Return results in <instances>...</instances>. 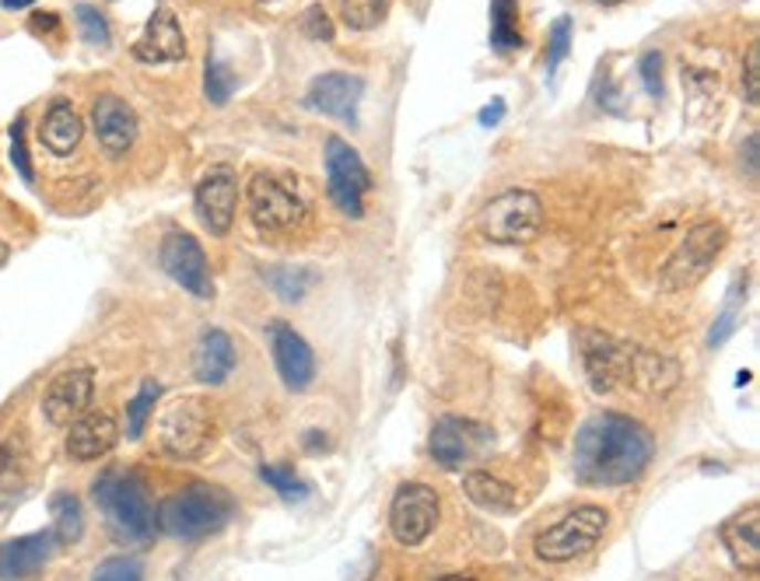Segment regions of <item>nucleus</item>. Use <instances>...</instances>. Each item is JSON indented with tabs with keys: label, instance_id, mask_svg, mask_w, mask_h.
Masks as SVG:
<instances>
[{
	"label": "nucleus",
	"instance_id": "9",
	"mask_svg": "<svg viewBox=\"0 0 760 581\" xmlns=\"http://www.w3.org/2000/svg\"><path fill=\"white\" fill-rule=\"evenodd\" d=\"M439 511H442V501H439L435 487H428L421 480L400 484L393 494V505H389V532H393L400 547H421L424 539L435 532Z\"/></svg>",
	"mask_w": 760,
	"mask_h": 581
},
{
	"label": "nucleus",
	"instance_id": "7",
	"mask_svg": "<svg viewBox=\"0 0 760 581\" xmlns=\"http://www.w3.org/2000/svg\"><path fill=\"white\" fill-rule=\"evenodd\" d=\"M726 245V228L718 221H697L690 232L684 235V242L676 245V253L666 260L663 274H659V287L669 290V295H680V290H690L701 284L711 266L718 260Z\"/></svg>",
	"mask_w": 760,
	"mask_h": 581
},
{
	"label": "nucleus",
	"instance_id": "27",
	"mask_svg": "<svg viewBox=\"0 0 760 581\" xmlns=\"http://www.w3.org/2000/svg\"><path fill=\"white\" fill-rule=\"evenodd\" d=\"M266 284H271L277 290V298L281 302H302L305 298V290H309L319 274L313 266H292V263H284V266H271L266 270Z\"/></svg>",
	"mask_w": 760,
	"mask_h": 581
},
{
	"label": "nucleus",
	"instance_id": "45",
	"mask_svg": "<svg viewBox=\"0 0 760 581\" xmlns=\"http://www.w3.org/2000/svg\"><path fill=\"white\" fill-rule=\"evenodd\" d=\"M0 4H4V8H11V11H18V8H29V4H35V0H0Z\"/></svg>",
	"mask_w": 760,
	"mask_h": 581
},
{
	"label": "nucleus",
	"instance_id": "1",
	"mask_svg": "<svg viewBox=\"0 0 760 581\" xmlns=\"http://www.w3.org/2000/svg\"><path fill=\"white\" fill-rule=\"evenodd\" d=\"M655 455L652 431L627 413H592L574 434L571 469L585 487H627L648 469Z\"/></svg>",
	"mask_w": 760,
	"mask_h": 581
},
{
	"label": "nucleus",
	"instance_id": "8",
	"mask_svg": "<svg viewBox=\"0 0 760 581\" xmlns=\"http://www.w3.org/2000/svg\"><path fill=\"white\" fill-rule=\"evenodd\" d=\"M326 155V193L337 203V211L347 218L365 214V197L372 190V172L361 161V155L344 137L330 134L323 144Z\"/></svg>",
	"mask_w": 760,
	"mask_h": 581
},
{
	"label": "nucleus",
	"instance_id": "48",
	"mask_svg": "<svg viewBox=\"0 0 760 581\" xmlns=\"http://www.w3.org/2000/svg\"><path fill=\"white\" fill-rule=\"evenodd\" d=\"M595 4H603V8H618V4H627V0H595Z\"/></svg>",
	"mask_w": 760,
	"mask_h": 581
},
{
	"label": "nucleus",
	"instance_id": "32",
	"mask_svg": "<svg viewBox=\"0 0 760 581\" xmlns=\"http://www.w3.org/2000/svg\"><path fill=\"white\" fill-rule=\"evenodd\" d=\"M203 92L214 102V106H224L235 92V77L229 74V67L221 64L218 56H208V71H203Z\"/></svg>",
	"mask_w": 760,
	"mask_h": 581
},
{
	"label": "nucleus",
	"instance_id": "17",
	"mask_svg": "<svg viewBox=\"0 0 760 581\" xmlns=\"http://www.w3.org/2000/svg\"><path fill=\"white\" fill-rule=\"evenodd\" d=\"M92 127L106 155H127L137 140V113L130 109V102H123L119 95H98L92 106Z\"/></svg>",
	"mask_w": 760,
	"mask_h": 581
},
{
	"label": "nucleus",
	"instance_id": "3",
	"mask_svg": "<svg viewBox=\"0 0 760 581\" xmlns=\"http://www.w3.org/2000/svg\"><path fill=\"white\" fill-rule=\"evenodd\" d=\"M92 497L119 536H127L144 547L155 539V505L148 497V487H144V480L134 469H106L95 480Z\"/></svg>",
	"mask_w": 760,
	"mask_h": 581
},
{
	"label": "nucleus",
	"instance_id": "19",
	"mask_svg": "<svg viewBox=\"0 0 760 581\" xmlns=\"http://www.w3.org/2000/svg\"><path fill=\"white\" fill-rule=\"evenodd\" d=\"M56 536L53 529L43 532H29L0 543V581H29L50 564V557L56 550Z\"/></svg>",
	"mask_w": 760,
	"mask_h": 581
},
{
	"label": "nucleus",
	"instance_id": "12",
	"mask_svg": "<svg viewBox=\"0 0 760 581\" xmlns=\"http://www.w3.org/2000/svg\"><path fill=\"white\" fill-rule=\"evenodd\" d=\"M95 400V371L92 368H71L56 376L43 397V413L53 427H71L77 418H85Z\"/></svg>",
	"mask_w": 760,
	"mask_h": 581
},
{
	"label": "nucleus",
	"instance_id": "5",
	"mask_svg": "<svg viewBox=\"0 0 760 581\" xmlns=\"http://www.w3.org/2000/svg\"><path fill=\"white\" fill-rule=\"evenodd\" d=\"M543 228V200L532 190H505L484 203L477 232L495 245H526Z\"/></svg>",
	"mask_w": 760,
	"mask_h": 581
},
{
	"label": "nucleus",
	"instance_id": "30",
	"mask_svg": "<svg viewBox=\"0 0 760 581\" xmlns=\"http://www.w3.org/2000/svg\"><path fill=\"white\" fill-rule=\"evenodd\" d=\"M158 397H161L158 382H144L137 397L127 403V439H134V442H137L140 434H144V427H148V418L155 413Z\"/></svg>",
	"mask_w": 760,
	"mask_h": 581
},
{
	"label": "nucleus",
	"instance_id": "46",
	"mask_svg": "<svg viewBox=\"0 0 760 581\" xmlns=\"http://www.w3.org/2000/svg\"><path fill=\"white\" fill-rule=\"evenodd\" d=\"M439 581H481V578H474V574H442Z\"/></svg>",
	"mask_w": 760,
	"mask_h": 581
},
{
	"label": "nucleus",
	"instance_id": "33",
	"mask_svg": "<svg viewBox=\"0 0 760 581\" xmlns=\"http://www.w3.org/2000/svg\"><path fill=\"white\" fill-rule=\"evenodd\" d=\"M571 32H574V22L564 14L558 18V22L550 25V39H547V74H553L561 67V60L571 53Z\"/></svg>",
	"mask_w": 760,
	"mask_h": 581
},
{
	"label": "nucleus",
	"instance_id": "47",
	"mask_svg": "<svg viewBox=\"0 0 760 581\" xmlns=\"http://www.w3.org/2000/svg\"><path fill=\"white\" fill-rule=\"evenodd\" d=\"M11 260V245L4 242V239H0V266H4Z\"/></svg>",
	"mask_w": 760,
	"mask_h": 581
},
{
	"label": "nucleus",
	"instance_id": "11",
	"mask_svg": "<svg viewBox=\"0 0 760 581\" xmlns=\"http://www.w3.org/2000/svg\"><path fill=\"white\" fill-rule=\"evenodd\" d=\"M158 263L182 290H190L193 298H203V302L214 298V277L208 266V253H203V245L190 232L176 228V232L161 239Z\"/></svg>",
	"mask_w": 760,
	"mask_h": 581
},
{
	"label": "nucleus",
	"instance_id": "29",
	"mask_svg": "<svg viewBox=\"0 0 760 581\" xmlns=\"http://www.w3.org/2000/svg\"><path fill=\"white\" fill-rule=\"evenodd\" d=\"M340 14L344 25L355 32H368L386 22L389 14V0H340Z\"/></svg>",
	"mask_w": 760,
	"mask_h": 581
},
{
	"label": "nucleus",
	"instance_id": "10",
	"mask_svg": "<svg viewBox=\"0 0 760 581\" xmlns=\"http://www.w3.org/2000/svg\"><path fill=\"white\" fill-rule=\"evenodd\" d=\"M245 203H250V218L260 232H292L305 218V200L292 186H284L281 179L266 172L250 179V186H245Z\"/></svg>",
	"mask_w": 760,
	"mask_h": 581
},
{
	"label": "nucleus",
	"instance_id": "21",
	"mask_svg": "<svg viewBox=\"0 0 760 581\" xmlns=\"http://www.w3.org/2000/svg\"><path fill=\"white\" fill-rule=\"evenodd\" d=\"M481 439H484V431L474 427L469 421H463V418H442L435 424V431H431L428 448H431V455H435V463L442 469H460L469 459V455H474V448L481 445Z\"/></svg>",
	"mask_w": 760,
	"mask_h": 581
},
{
	"label": "nucleus",
	"instance_id": "2",
	"mask_svg": "<svg viewBox=\"0 0 760 581\" xmlns=\"http://www.w3.org/2000/svg\"><path fill=\"white\" fill-rule=\"evenodd\" d=\"M235 497L218 484H187L155 511V529L172 539H203L232 522Z\"/></svg>",
	"mask_w": 760,
	"mask_h": 581
},
{
	"label": "nucleus",
	"instance_id": "13",
	"mask_svg": "<svg viewBox=\"0 0 760 581\" xmlns=\"http://www.w3.org/2000/svg\"><path fill=\"white\" fill-rule=\"evenodd\" d=\"M634 344H621L606 334H582V361L585 376L595 392H613L627 385Z\"/></svg>",
	"mask_w": 760,
	"mask_h": 581
},
{
	"label": "nucleus",
	"instance_id": "23",
	"mask_svg": "<svg viewBox=\"0 0 760 581\" xmlns=\"http://www.w3.org/2000/svg\"><path fill=\"white\" fill-rule=\"evenodd\" d=\"M235 371V344L224 329H208L197 344L193 355V376L203 385H221Z\"/></svg>",
	"mask_w": 760,
	"mask_h": 581
},
{
	"label": "nucleus",
	"instance_id": "15",
	"mask_svg": "<svg viewBox=\"0 0 760 581\" xmlns=\"http://www.w3.org/2000/svg\"><path fill=\"white\" fill-rule=\"evenodd\" d=\"M361 98H365V81L358 74L330 71V74H319L309 85L305 106L313 113L334 116V119H344V123H351V127H358Z\"/></svg>",
	"mask_w": 760,
	"mask_h": 581
},
{
	"label": "nucleus",
	"instance_id": "26",
	"mask_svg": "<svg viewBox=\"0 0 760 581\" xmlns=\"http://www.w3.org/2000/svg\"><path fill=\"white\" fill-rule=\"evenodd\" d=\"M522 46L519 0H490V50L511 53Z\"/></svg>",
	"mask_w": 760,
	"mask_h": 581
},
{
	"label": "nucleus",
	"instance_id": "49",
	"mask_svg": "<svg viewBox=\"0 0 760 581\" xmlns=\"http://www.w3.org/2000/svg\"><path fill=\"white\" fill-rule=\"evenodd\" d=\"M260 4H271V0H260Z\"/></svg>",
	"mask_w": 760,
	"mask_h": 581
},
{
	"label": "nucleus",
	"instance_id": "34",
	"mask_svg": "<svg viewBox=\"0 0 760 581\" xmlns=\"http://www.w3.org/2000/svg\"><path fill=\"white\" fill-rule=\"evenodd\" d=\"M92 581H144V568H140L137 557L119 553V557L102 560L98 571L92 574Z\"/></svg>",
	"mask_w": 760,
	"mask_h": 581
},
{
	"label": "nucleus",
	"instance_id": "43",
	"mask_svg": "<svg viewBox=\"0 0 760 581\" xmlns=\"http://www.w3.org/2000/svg\"><path fill=\"white\" fill-rule=\"evenodd\" d=\"M747 172L750 179H757V134L747 137Z\"/></svg>",
	"mask_w": 760,
	"mask_h": 581
},
{
	"label": "nucleus",
	"instance_id": "40",
	"mask_svg": "<svg viewBox=\"0 0 760 581\" xmlns=\"http://www.w3.org/2000/svg\"><path fill=\"white\" fill-rule=\"evenodd\" d=\"M736 326H739V305L732 298V305L726 308L722 316H718V323L711 326V334H708V347H722L732 334H736Z\"/></svg>",
	"mask_w": 760,
	"mask_h": 581
},
{
	"label": "nucleus",
	"instance_id": "14",
	"mask_svg": "<svg viewBox=\"0 0 760 581\" xmlns=\"http://www.w3.org/2000/svg\"><path fill=\"white\" fill-rule=\"evenodd\" d=\"M266 337H271V355H274L281 382L292 392L309 389L316 382V355H313V347L305 344V337L295 326H287L281 319L271 323Z\"/></svg>",
	"mask_w": 760,
	"mask_h": 581
},
{
	"label": "nucleus",
	"instance_id": "4",
	"mask_svg": "<svg viewBox=\"0 0 760 581\" xmlns=\"http://www.w3.org/2000/svg\"><path fill=\"white\" fill-rule=\"evenodd\" d=\"M610 526V511L600 505H579L558 518L553 526L540 529L532 539V553H537L543 564H568V560L585 557L595 543L603 539Z\"/></svg>",
	"mask_w": 760,
	"mask_h": 581
},
{
	"label": "nucleus",
	"instance_id": "38",
	"mask_svg": "<svg viewBox=\"0 0 760 581\" xmlns=\"http://www.w3.org/2000/svg\"><path fill=\"white\" fill-rule=\"evenodd\" d=\"M638 74H642V81H645V92H648L652 98H659V95H663V53L648 50V53L642 56V64H638Z\"/></svg>",
	"mask_w": 760,
	"mask_h": 581
},
{
	"label": "nucleus",
	"instance_id": "31",
	"mask_svg": "<svg viewBox=\"0 0 760 581\" xmlns=\"http://www.w3.org/2000/svg\"><path fill=\"white\" fill-rule=\"evenodd\" d=\"M260 476L266 487H274L284 501H305L309 497V484L292 466H260Z\"/></svg>",
	"mask_w": 760,
	"mask_h": 581
},
{
	"label": "nucleus",
	"instance_id": "35",
	"mask_svg": "<svg viewBox=\"0 0 760 581\" xmlns=\"http://www.w3.org/2000/svg\"><path fill=\"white\" fill-rule=\"evenodd\" d=\"M74 18L81 25V35H85L92 46H106L109 43V22L102 18V11H95L92 4H77Z\"/></svg>",
	"mask_w": 760,
	"mask_h": 581
},
{
	"label": "nucleus",
	"instance_id": "37",
	"mask_svg": "<svg viewBox=\"0 0 760 581\" xmlns=\"http://www.w3.org/2000/svg\"><path fill=\"white\" fill-rule=\"evenodd\" d=\"M11 161L18 176H22L25 182L35 179V169H32V158H29V148H25V116H18L11 123Z\"/></svg>",
	"mask_w": 760,
	"mask_h": 581
},
{
	"label": "nucleus",
	"instance_id": "39",
	"mask_svg": "<svg viewBox=\"0 0 760 581\" xmlns=\"http://www.w3.org/2000/svg\"><path fill=\"white\" fill-rule=\"evenodd\" d=\"M743 95L750 106H757L760 102V46L750 43L747 50V64H743Z\"/></svg>",
	"mask_w": 760,
	"mask_h": 581
},
{
	"label": "nucleus",
	"instance_id": "6",
	"mask_svg": "<svg viewBox=\"0 0 760 581\" xmlns=\"http://www.w3.org/2000/svg\"><path fill=\"white\" fill-rule=\"evenodd\" d=\"M214 434L218 424L211 406L193 397L172 400L158 418V445L172 459H200L214 445Z\"/></svg>",
	"mask_w": 760,
	"mask_h": 581
},
{
	"label": "nucleus",
	"instance_id": "41",
	"mask_svg": "<svg viewBox=\"0 0 760 581\" xmlns=\"http://www.w3.org/2000/svg\"><path fill=\"white\" fill-rule=\"evenodd\" d=\"M29 29H32V32H39V35H53V32H60V14H50V11H32Z\"/></svg>",
	"mask_w": 760,
	"mask_h": 581
},
{
	"label": "nucleus",
	"instance_id": "24",
	"mask_svg": "<svg viewBox=\"0 0 760 581\" xmlns=\"http://www.w3.org/2000/svg\"><path fill=\"white\" fill-rule=\"evenodd\" d=\"M722 543L732 557V564L739 571L753 574L760 564V515L757 505H750L747 511H739L736 518L722 526Z\"/></svg>",
	"mask_w": 760,
	"mask_h": 581
},
{
	"label": "nucleus",
	"instance_id": "28",
	"mask_svg": "<svg viewBox=\"0 0 760 581\" xmlns=\"http://www.w3.org/2000/svg\"><path fill=\"white\" fill-rule=\"evenodd\" d=\"M53 511V536L56 543H77L81 536H85V511H81V501L74 494H53L50 501Z\"/></svg>",
	"mask_w": 760,
	"mask_h": 581
},
{
	"label": "nucleus",
	"instance_id": "16",
	"mask_svg": "<svg viewBox=\"0 0 760 581\" xmlns=\"http://www.w3.org/2000/svg\"><path fill=\"white\" fill-rule=\"evenodd\" d=\"M239 207V182L229 165H218L197 186V214L211 235H229Z\"/></svg>",
	"mask_w": 760,
	"mask_h": 581
},
{
	"label": "nucleus",
	"instance_id": "44",
	"mask_svg": "<svg viewBox=\"0 0 760 581\" xmlns=\"http://www.w3.org/2000/svg\"><path fill=\"white\" fill-rule=\"evenodd\" d=\"M14 469V455H11V448L8 445H0V484H4V476Z\"/></svg>",
	"mask_w": 760,
	"mask_h": 581
},
{
	"label": "nucleus",
	"instance_id": "25",
	"mask_svg": "<svg viewBox=\"0 0 760 581\" xmlns=\"http://www.w3.org/2000/svg\"><path fill=\"white\" fill-rule=\"evenodd\" d=\"M463 490L466 497L484 511H516L522 505V494L516 484L502 480V476L487 473V469H474L463 476Z\"/></svg>",
	"mask_w": 760,
	"mask_h": 581
},
{
	"label": "nucleus",
	"instance_id": "22",
	"mask_svg": "<svg viewBox=\"0 0 760 581\" xmlns=\"http://www.w3.org/2000/svg\"><path fill=\"white\" fill-rule=\"evenodd\" d=\"M81 137H85V123H81L77 109L71 106L67 98H56L50 102V109L43 116V123H39V144L56 155V158H67L77 151Z\"/></svg>",
	"mask_w": 760,
	"mask_h": 581
},
{
	"label": "nucleus",
	"instance_id": "36",
	"mask_svg": "<svg viewBox=\"0 0 760 581\" xmlns=\"http://www.w3.org/2000/svg\"><path fill=\"white\" fill-rule=\"evenodd\" d=\"M298 29H302V35L316 39V43H334V22H330V14H326L323 4L305 8L298 18Z\"/></svg>",
	"mask_w": 760,
	"mask_h": 581
},
{
	"label": "nucleus",
	"instance_id": "42",
	"mask_svg": "<svg viewBox=\"0 0 760 581\" xmlns=\"http://www.w3.org/2000/svg\"><path fill=\"white\" fill-rule=\"evenodd\" d=\"M502 116H505V102L502 98H495V102H490V106H484L481 109V123H484V127H495V123H502Z\"/></svg>",
	"mask_w": 760,
	"mask_h": 581
},
{
	"label": "nucleus",
	"instance_id": "18",
	"mask_svg": "<svg viewBox=\"0 0 760 581\" xmlns=\"http://www.w3.org/2000/svg\"><path fill=\"white\" fill-rule=\"evenodd\" d=\"M134 56L140 64H179L187 56V39H182V25L169 4H158L148 29L134 43Z\"/></svg>",
	"mask_w": 760,
	"mask_h": 581
},
{
	"label": "nucleus",
	"instance_id": "20",
	"mask_svg": "<svg viewBox=\"0 0 760 581\" xmlns=\"http://www.w3.org/2000/svg\"><path fill=\"white\" fill-rule=\"evenodd\" d=\"M116 439H119V427H116L113 413L88 410L85 418H77L67 431V455L74 463L102 459V455H109L116 448Z\"/></svg>",
	"mask_w": 760,
	"mask_h": 581
}]
</instances>
